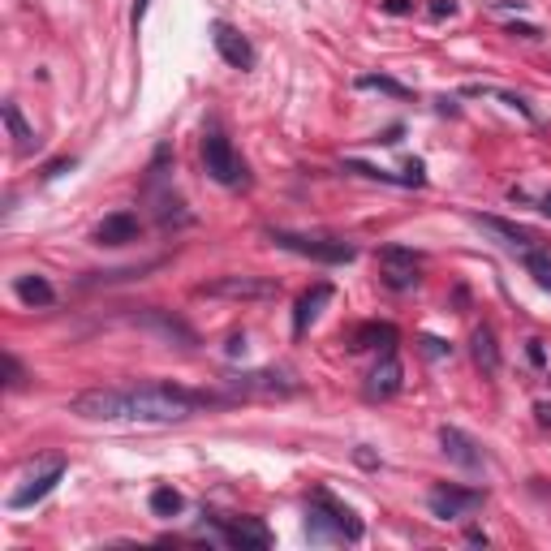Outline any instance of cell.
<instances>
[{
	"instance_id": "obj_1",
	"label": "cell",
	"mask_w": 551,
	"mask_h": 551,
	"mask_svg": "<svg viewBox=\"0 0 551 551\" xmlns=\"http://www.w3.org/2000/svg\"><path fill=\"white\" fill-rule=\"evenodd\" d=\"M229 396L190 393L173 384H142V388H86L69 401V413L82 422H117V427H173L194 418L198 410L224 405Z\"/></svg>"
},
{
	"instance_id": "obj_2",
	"label": "cell",
	"mask_w": 551,
	"mask_h": 551,
	"mask_svg": "<svg viewBox=\"0 0 551 551\" xmlns=\"http://www.w3.org/2000/svg\"><path fill=\"white\" fill-rule=\"evenodd\" d=\"M306 534L311 543H328V538H340V543H357L362 538V517H357L349 504H340L328 487H319L311 495V521H306Z\"/></svg>"
},
{
	"instance_id": "obj_3",
	"label": "cell",
	"mask_w": 551,
	"mask_h": 551,
	"mask_svg": "<svg viewBox=\"0 0 551 551\" xmlns=\"http://www.w3.org/2000/svg\"><path fill=\"white\" fill-rule=\"evenodd\" d=\"M280 250H294L302 258H315V263H354L357 250L349 241H336V237H306V233H289V229H272L267 233Z\"/></svg>"
},
{
	"instance_id": "obj_4",
	"label": "cell",
	"mask_w": 551,
	"mask_h": 551,
	"mask_svg": "<svg viewBox=\"0 0 551 551\" xmlns=\"http://www.w3.org/2000/svg\"><path fill=\"white\" fill-rule=\"evenodd\" d=\"M198 297H224V302H272L280 297V285L272 276H220L194 289Z\"/></svg>"
},
{
	"instance_id": "obj_5",
	"label": "cell",
	"mask_w": 551,
	"mask_h": 551,
	"mask_svg": "<svg viewBox=\"0 0 551 551\" xmlns=\"http://www.w3.org/2000/svg\"><path fill=\"white\" fill-rule=\"evenodd\" d=\"M487 504V492L483 487H453V483H435L431 492H427V509L431 517L439 521H461V517H470Z\"/></svg>"
},
{
	"instance_id": "obj_6",
	"label": "cell",
	"mask_w": 551,
	"mask_h": 551,
	"mask_svg": "<svg viewBox=\"0 0 551 551\" xmlns=\"http://www.w3.org/2000/svg\"><path fill=\"white\" fill-rule=\"evenodd\" d=\"M203 168H207V177L220 181V185H241V181H246V164H241V156L233 151V142L220 134V130H207V134H203Z\"/></svg>"
},
{
	"instance_id": "obj_7",
	"label": "cell",
	"mask_w": 551,
	"mask_h": 551,
	"mask_svg": "<svg viewBox=\"0 0 551 551\" xmlns=\"http://www.w3.org/2000/svg\"><path fill=\"white\" fill-rule=\"evenodd\" d=\"M203 517L224 547H272V530L258 517H220V512H203Z\"/></svg>"
},
{
	"instance_id": "obj_8",
	"label": "cell",
	"mask_w": 551,
	"mask_h": 551,
	"mask_svg": "<svg viewBox=\"0 0 551 551\" xmlns=\"http://www.w3.org/2000/svg\"><path fill=\"white\" fill-rule=\"evenodd\" d=\"M379 272H384V285L388 289H413L418 285V272H422V255H413L405 246H384L379 250Z\"/></svg>"
},
{
	"instance_id": "obj_9",
	"label": "cell",
	"mask_w": 551,
	"mask_h": 551,
	"mask_svg": "<svg viewBox=\"0 0 551 551\" xmlns=\"http://www.w3.org/2000/svg\"><path fill=\"white\" fill-rule=\"evenodd\" d=\"M212 43H216V52L224 65H233V69H255V43L246 40L237 26L216 22V26H212Z\"/></svg>"
},
{
	"instance_id": "obj_10",
	"label": "cell",
	"mask_w": 551,
	"mask_h": 551,
	"mask_svg": "<svg viewBox=\"0 0 551 551\" xmlns=\"http://www.w3.org/2000/svg\"><path fill=\"white\" fill-rule=\"evenodd\" d=\"M60 478H65V461H48V465H43L40 474H31V478H26V483H22L18 492L9 495V509H31V504H40L43 495H52L57 492V483Z\"/></svg>"
},
{
	"instance_id": "obj_11",
	"label": "cell",
	"mask_w": 551,
	"mask_h": 551,
	"mask_svg": "<svg viewBox=\"0 0 551 551\" xmlns=\"http://www.w3.org/2000/svg\"><path fill=\"white\" fill-rule=\"evenodd\" d=\"M241 396H289L297 393V384L289 379L285 371H255V375H237V379H229Z\"/></svg>"
},
{
	"instance_id": "obj_12",
	"label": "cell",
	"mask_w": 551,
	"mask_h": 551,
	"mask_svg": "<svg viewBox=\"0 0 551 551\" xmlns=\"http://www.w3.org/2000/svg\"><path fill=\"white\" fill-rule=\"evenodd\" d=\"M401 384H405L401 357H396V349H388V354L379 357V366L371 371V379H366V396L371 401H388V396L401 393Z\"/></svg>"
},
{
	"instance_id": "obj_13",
	"label": "cell",
	"mask_w": 551,
	"mask_h": 551,
	"mask_svg": "<svg viewBox=\"0 0 551 551\" xmlns=\"http://www.w3.org/2000/svg\"><path fill=\"white\" fill-rule=\"evenodd\" d=\"M138 233H142V224L134 212H113L99 220L91 237H95V246H130V241H138Z\"/></svg>"
},
{
	"instance_id": "obj_14",
	"label": "cell",
	"mask_w": 551,
	"mask_h": 551,
	"mask_svg": "<svg viewBox=\"0 0 551 551\" xmlns=\"http://www.w3.org/2000/svg\"><path fill=\"white\" fill-rule=\"evenodd\" d=\"M439 444H444V456L461 465V470H478L483 465V453H478V444H474L465 431H456V427H439Z\"/></svg>"
},
{
	"instance_id": "obj_15",
	"label": "cell",
	"mask_w": 551,
	"mask_h": 551,
	"mask_svg": "<svg viewBox=\"0 0 551 551\" xmlns=\"http://www.w3.org/2000/svg\"><path fill=\"white\" fill-rule=\"evenodd\" d=\"M474 224L487 229L492 237H500V241L512 246V250H534V241H538L526 224H512V220H500V216H474Z\"/></svg>"
},
{
	"instance_id": "obj_16",
	"label": "cell",
	"mask_w": 551,
	"mask_h": 551,
	"mask_svg": "<svg viewBox=\"0 0 551 551\" xmlns=\"http://www.w3.org/2000/svg\"><path fill=\"white\" fill-rule=\"evenodd\" d=\"M328 302H332V285H328V280H319L315 289H306V294L297 297V311H294V332H297V336H306V328L315 323V319H319V311H323Z\"/></svg>"
},
{
	"instance_id": "obj_17",
	"label": "cell",
	"mask_w": 551,
	"mask_h": 551,
	"mask_svg": "<svg viewBox=\"0 0 551 551\" xmlns=\"http://www.w3.org/2000/svg\"><path fill=\"white\" fill-rule=\"evenodd\" d=\"M349 349L354 354H366V349H396V328L393 323H362V328H354L349 332Z\"/></svg>"
},
{
	"instance_id": "obj_18",
	"label": "cell",
	"mask_w": 551,
	"mask_h": 551,
	"mask_svg": "<svg viewBox=\"0 0 551 551\" xmlns=\"http://www.w3.org/2000/svg\"><path fill=\"white\" fill-rule=\"evenodd\" d=\"M14 294H18V302L22 306H31V311H35V306L43 311V306L57 302V289H52L43 276H18V280H14Z\"/></svg>"
},
{
	"instance_id": "obj_19",
	"label": "cell",
	"mask_w": 551,
	"mask_h": 551,
	"mask_svg": "<svg viewBox=\"0 0 551 551\" xmlns=\"http://www.w3.org/2000/svg\"><path fill=\"white\" fill-rule=\"evenodd\" d=\"M470 354H474V362H478V371H483V375L500 371V345H495V332L487 328V323H483V328H474Z\"/></svg>"
},
{
	"instance_id": "obj_20",
	"label": "cell",
	"mask_w": 551,
	"mask_h": 551,
	"mask_svg": "<svg viewBox=\"0 0 551 551\" xmlns=\"http://www.w3.org/2000/svg\"><path fill=\"white\" fill-rule=\"evenodd\" d=\"M0 113H5V125H9V138H14V147H18L22 156H26V151H35V130H31V125L22 121V108H18V104L9 99V104H5Z\"/></svg>"
},
{
	"instance_id": "obj_21",
	"label": "cell",
	"mask_w": 551,
	"mask_h": 551,
	"mask_svg": "<svg viewBox=\"0 0 551 551\" xmlns=\"http://www.w3.org/2000/svg\"><path fill=\"white\" fill-rule=\"evenodd\" d=\"M357 91H379V95H393V99H410L413 95L405 82L388 78V74H362V78H357Z\"/></svg>"
},
{
	"instance_id": "obj_22",
	"label": "cell",
	"mask_w": 551,
	"mask_h": 551,
	"mask_svg": "<svg viewBox=\"0 0 551 551\" xmlns=\"http://www.w3.org/2000/svg\"><path fill=\"white\" fill-rule=\"evenodd\" d=\"M185 509V495L173 492V487H156L151 492V512L156 517H177V512Z\"/></svg>"
},
{
	"instance_id": "obj_23",
	"label": "cell",
	"mask_w": 551,
	"mask_h": 551,
	"mask_svg": "<svg viewBox=\"0 0 551 551\" xmlns=\"http://www.w3.org/2000/svg\"><path fill=\"white\" fill-rule=\"evenodd\" d=\"M461 95H492V99H504V104H509V108H517L521 117H534V108L526 104V99L512 95V91H500V86H465Z\"/></svg>"
},
{
	"instance_id": "obj_24",
	"label": "cell",
	"mask_w": 551,
	"mask_h": 551,
	"mask_svg": "<svg viewBox=\"0 0 551 551\" xmlns=\"http://www.w3.org/2000/svg\"><path fill=\"white\" fill-rule=\"evenodd\" d=\"M521 263H526V272H530L543 289H551V255H543V250H526Z\"/></svg>"
},
{
	"instance_id": "obj_25",
	"label": "cell",
	"mask_w": 551,
	"mask_h": 551,
	"mask_svg": "<svg viewBox=\"0 0 551 551\" xmlns=\"http://www.w3.org/2000/svg\"><path fill=\"white\" fill-rule=\"evenodd\" d=\"M340 168H345V173H354V177H366V181H396V185H401V177L384 173V168H375V164H362V159H345Z\"/></svg>"
},
{
	"instance_id": "obj_26",
	"label": "cell",
	"mask_w": 551,
	"mask_h": 551,
	"mask_svg": "<svg viewBox=\"0 0 551 551\" xmlns=\"http://www.w3.org/2000/svg\"><path fill=\"white\" fill-rule=\"evenodd\" d=\"M509 35H517V40H543V31H538V26H530V22H512Z\"/></svg>"
},
{
	"instance_id": "obj_27",
	"label": "cell",
	"mask_w": 551,
	"mask_h": 551,
	"mask_svg": "<svg viewBox=\"0 0 551 551\" xmlns=\"http://www.w3.org/2000/svg\"><path fill=\"white\" fill-rule=\"evenodd\" d=\"M379 9H384V14H396V18H405V14H413V0H379Z\"/></svg>"
},
{
	"instance_id": "obj_28",
	"label": "cell",
	"mask_w": 551,
	"mask_h": 551,
	"mask_svg": "<svg viewBox=\"0 0 551 551\" xmlns=\"http://www.w3.org/2000/svg\"><path fill=\"white\" fill-rule=\"evenodd\" d=\"M453 349V345H444V340H435V336H422V354L427 357H444Z\"/></svg>"
},
{
	"instance_id": "obj_29",
	"label": "cell",
	"mask_w": 551,
	"mask_h": 551,
	"mask_svg": "<svg viewBox=\"0 0 551 551\" xmlns=\"http://www.w3.org/2000/svg\"><path fill=\"white\" fill-rule=\"evenodd\" d=\"M456 14V0H431V18L439 22V18H453Z\"/></svg>"
},
{
	"instance_id": "obj_30",
	"label": "cell",
	"mask_w": 551,
	"mask_h": 551,
	"mask_svg": "<svg viewBox=\"0 0 551 551\" xmlns=\"http://www.w3.org/2000/svg\"><path fill=\"white\" fill-rule=\"evenodd\" d=\"M5 375H9V388H18V384H22V366H18V357H5Z\"/></svg>"
},
{
	"instance_id": "obj_31",
	"label": "cell",
	"mask_w": 551,
	"mask_h": 551,
	"mask_svg": "<svg viewBox=\"0 0 551 551\" xmlns=\"http://www.w3.org/2000/svg\"><path fill=\"white\" fill-rule=\"evenodd\" d=\"M65 168H74V159H57V164H48V168H43V177H60Z\"/></svg>"
},
{
	"instance_id": "obj_32",
	"label": "cell",
	"mask_w": 551,
	"mask_h": 551,
	"mask_svg": "<svg viewBox=\"0 0 551 551\" xmlns=\"http://www.w3.org/2000/svg\"><path fill=\"white\" fill-rule=\"evenodd\" d=\"M534 418H538L543 427H551V405L547 401H538V405H534Z\"/></svg>"
},
{
	"instance_id": "obj_33",
	"label": "cell",
	"mask_w": 551,
	"mask_h": 551,
	"mask_svg": "<svg viewBox=\"0 0 551 551\" xmlns=\"http://www.w3.org/2000/svg\"><path fill=\"white\" fill-rule=\"evenodd\" d=\"M530 362L534 366H543V362H547V354H543V345H538V340H530Z\"/></svg>"
},
{
	"instance_id": "obj_34",
	"label": "cell",
	"mask_w": 551,
	"mask_h": 551,
	"mask_svg": "<svg viewBox=\"0 0 551 551\" xmlns=\"http://www.w3.org/2000/svg\"><path fill=\"white\" fill-rule=\"evenodd\" d=\"M465 543H474V547H487V534H483V530H470V534H465Z\"/></svg>"
},
{
	"instance_id": "obj_35",
	"label": "cell",
	"mask_w": 551,
	"mask_h": 551,
	"mask_svg": "<svg viewBox=\"0 0 551 551\" xmlns=\"http://www.w3.org/2000/svg\"><path fill=\"white\" fill-rule=\"evenodd\" d=\"M538 212H543V216L551 220V194H543V198H538Z\"/></svg>"
},
{
	"instance_id": "obj_36",
	"label": "cell",
	"mask_w": 551,
	"mask_h": 551,
	"mask_svg": "<svg viewBox=\"0 0 551 551\" xmlns=\"http://www.w3.org/2000/svg\"><path fill=\"white\" fill-rule=\"evenodd\" d=\"M142 14H147V0H138V5H134V26L142 22Z\"/></svg>"
}]
</instances>
